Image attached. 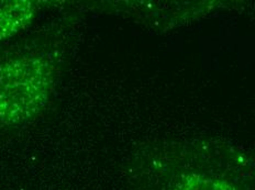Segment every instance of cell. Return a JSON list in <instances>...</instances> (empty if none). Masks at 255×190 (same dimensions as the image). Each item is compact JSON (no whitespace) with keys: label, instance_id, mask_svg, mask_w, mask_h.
<instances>
[{"label":"cell","instance_id":"obj_1","mask_svg":"<svg viewBox=\"0 0 255 190\" xmlns=\"http://www.w3.org/2000/svg\"><path fill=\"white\" fill-rule=\"evenodd\" d=\"M50 65L41 59H20L0 68V121L18 124L39 113L47 101Z\"/></svg>","mask_w":255,"mask_h":190},{"label":"cell","instance_id":"obj_2","mask_svg":"<svg viewBox=\"0 0 255 190\" xmlns=\"http://www.w3.org/2000/svg\"><path fill=\"white\" fill-rule=\"evenodd\" d=\"M33 15V6L24 0L0 1V41L20 31Z\"/></svg>","mask_w":255,"mask_h":190},{"label":"cell","instance_id":"obj_3","mask_svg":"<svg viewBox=\"0 0 255 190\" xmlns=\"http://www.w3.org/2000/svg\"><path fill=\"white\" fill-rule=\"evenodd\" d=\"M173 190H237L226 181L204 175L185 176Z\"/></svg>","mask_w":255,"mask_h":190}]
</instances>
